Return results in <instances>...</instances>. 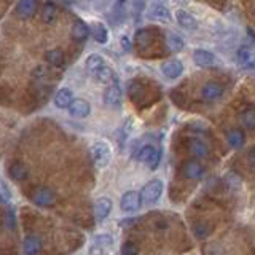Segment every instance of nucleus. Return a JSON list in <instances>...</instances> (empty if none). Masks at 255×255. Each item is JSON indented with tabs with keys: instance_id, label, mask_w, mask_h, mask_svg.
I'll list each match as a JSON object with an SVG mask.
<instances>
[{
	"instance_id": "32",
	"label": "nucleus",
	"mask_w": 255,
	"mask_h": 255,
	"mask_svg": "<svg viewBox=\"0 0 255 255\" xmlns=\"http://www.w3.org/2000/svg\"><path fill=\"white\" fill-rule=\"evenodd\" d=\"M209 225H206V223H203V222H198V223H195V227H193V233H195V236L196 238H206L207 235H209Z\"/></svg>"
},
{
	"instance_id": "23",
	"label": "nucleus",
	"mask_w": 255,
	"mask_h": 255,
	"mask_svg": "<svg viewBox=\"0 0 255 255\" xmlns=\"http://www.w3.org/2000/svg\"><path fill=\"white\" fill-rule=\"evenodd\" d=\"M91 34H93V38L96 40V42L101 43V45L109 42V30L102 22L96 21V22L91 24Z\"/></svg>"
},
{
	"instance_id": "24",
	"label": "nucleus",
	"mask_w": 255,
	"mask_h": 255,
	"mask_svg": "<svg viewBox=\"0 0 255 255\" xmlns=\"http://www.w3.org/2000/svg\"><path fill=\"white\" fill-rule=\"evenodd\" d=\"M8 174H10V177L14 179L16 182H21V180H24L29 175V171H27V167L24 166L22 163L14 161V163L10 164V167H8Z\"/></svg>"
},
{
	"instance_id": "29",
	"label": "nucleus",
	"mask_w": 255,
	"mask_h": 255,
	"mask_svg": "<svg viewBox=\"0 0 255 255\" xmlns=\"http://www.w3.org/2000/svg\"><path fill=\"white\" fill-rule=\"evenodd\" d=\"M45 59L48 64H51V66L59 67L64 64V53L59 50V48H53V50H48L45 53Z\"/></svg>"
},
{
	"instance_id": "33",
	"label": "nucleus",
	"mask_w": 255,
	"mask_h": 255,
	"mask_svg": "<svg viewBox=\"0 0 255 255\" xmlns=\"http://www.w3.org/2000/svg\"><path fill=\"white\" fill-rule=\"evenodd\" d=\"M10 199H11V191H10V188H8V185H6L3 180H0V201L8 203Z\"/></svg>"
},
{
	"instance_id": "35",
	"label": "nucleus",
	"mask_w": 255,
	"mask_h": 255,
	"mask_svg": "<svg viewBox=\"0 0 255 255\" xmlns=\"http://www.w3.org/2000/svg\"><path fill=\"white\" fill-rule=\"evenodd\" d=\"M246 34H247V40H249V43L255 46V32L251 27H247L246 29Z\"/></svg>"
},
{
	"instance_id": "7",
	"label": "nucleus",
	"mask_w": 255,
	"mask_h": 255,
	"mask_svg": "<svg viewBox=\"0 0 255 255\" xmlns=\"http://www.w3.org/2000/svg\"><path fill=\"white\" fill-rule=\"evenodd\" d=\"M54 199H56V196H54L53 191H51L50 188H45V187L37 188V190L34 191V195H32V203L37 204V206H40V207H48V206H51V204L54 203Z\"/></svg>"
},
{
	"instance_id": "26",
	"label": "nucleus",
	"mask_w": 255,
	"mask_h": 255,
	"mask_svg": "<svg viewBox=\"0 0 255 255\" xmlns=\"http://www.w3.org/2000/svg\"><path fill=\"white\" fill-rule=\"evenodd\" d=\"M93 78L96 80V82L104 83V85H112V83L118 82V78H117V75H115V72L112 70L109 66H106L104 69H101V70H99L98 74H96Z\"/></svg>"
},
{
	"instance_id": "15",
	"label": "nucleus",
	"mask_w": 255,
	"mask_h": 255,
	"mask_svg": "<svg viewBox=\"0 0 255 255\" xmlns=\"http://www.w3.org/2000/svg\"><path fill=\"white\" fill-rule=\"evenodd\" d=\"M69 114L75 118H86L91 114V106L90 102L85 99H75L69 107Z\"/></svg>"
},
{
	"instance_id": "9",
	"label": "nucleus",
	"mask_w": 255,
	"mask_h": 255,
	"mask_svg": "<svg viewBox=\"0 0 255 255\" xmlns=\"http://www.w3.org/2000/svg\"><path fill=\"white\" fill-rule=\"evenodd\" d=\"M37 6H38V3L35 0H21V2L16 5L14 13L19 19H29L35 14Z\"/></svg>"
},
{
	"instance_id": "10",
	"label": "nucleus",
	"mask_w": 255,
	"mask_h": 255,
	"mask_svg": "<svg viewBox=\"0 0 255 255\" xmlns=\"http://www.w3.org/2000/svg\"><path fill=\"white\" fill-rule=\"evenodd\" d=\"M104 102H106L109 107L120 106V102H122V88H120L118 82L107 86L106 93H104Z\"/></svg>"
},
{
	"instance_id": "20",
	"label": "nucleus",
	"mask_w": 255,
	"mask_h": 255,
	"mask_svg": "<svg viewBox=\"0 0 255 255\" xmlns=\"http://www.w3.org/2000/svg\"><path fill=\"white\" fill-rule=\"evenodd\" d=\"M85 67H86L88 74H90L91 77H94L101 69L106 67V61H104L99 54H90L85 61Z\"/></svg>"
},
{
	"instance_id": "31",
	"label": "nucleus",
	"mask_w": 255,
	"mask_h": 255,
	"mask_svg": "<svg viewBox=\"0 0 255 255\" xmlns=\"http://www.w3.org/2000/svg\"><path fill=\"white\" fill-rule=\"evenodd\" d=\"M167 46L171 48L172 51H182L183 50V46H185V42H183V38L179 35V34H175V32H169L167 34Z\"/></svg>"
},
{
	"instance_id": "30",
	"label": "nucleus",
	"mask_w": 255,
	"mask_h": 255,
	"mask_svg": "<svg viewBox=\"0 0 255 255\" xmlns=\"http://www.w3.org/2000/svg\"><path fill=\"white\" fill-rule=\"evenodd\" d=\"M151 43V32L148 29H140L135 34V45H137L140 50H147Z\"/></svg>"
},
{
	"instance_id": "6",
	"label": "nucleus",
	"mask_w": 255,
	"mask_h": 255,
	"mask_svg": "<svg viewBox=\"0 0 255 255\" xmlns=\"http://www.w3.org/2000/svg\"><path fill=\"white\" fill-rule=\"evenodd\" d=\"M236 58L244 69H255V51L252 50V46L249 45L239 46L236 51Z\"/></svg>"
},
{
	"instance_id": "36",
	"label": "nucleus",
	"mask_w": 255,
	"mask_h": 255,
	"mask_svg": "<svg viewBox=\"0 0 255 255\" xmlns=\"http://www.w3.org/2000/svg\"><path fill=\"white\" fill-rule=\"evenodd\" d=\"M6 222H8V227H14V214H13V211L11 209H8L6 211Z\"/></svg>"
},
{
	"instance_id": "18",
	"label": "nucleus",
	"mask_w": 255,
	"mask_h": 255,
	"mask_svg": "<svg viewBox=\"0 0 255 255\" xmlns=\"http://www.w3.org/2000/svg\"><path fill=\"white\" fill-rule=\"evenodd\" d=\"M22 249L26 255H37L40 251H42V239L34 235L26 236L24 238V243H22Z\"/></svg>"
},
{
	"instance_id": "16",
	"label": "nucleus",
	"mask_w": 255,
	"mask_h": 255,
	"mask_svg": "<svg viewBox=\"0 0 255 255\" xmlns=\"http://www.w3.org/2000/svg\"><path fill=\"white\" fill-rule=\"evenodd\" d=\"M110 211H112V199H109V198H99L98 201L94 203V215H96V220L102 222L104 219H107Z\"/></svg>"
},
{
	"instance_id": "14",
	"label": "nucleus",
	"mask_w": 255,
	"mask_h": 255,
	"mask_svg": "<svg viewBox=\"0 0 255 255\" xmlns=\"http://www.w3.org/2000/svg\"><path fill=\"white\" fill-rule=\"evenodd\" d=\"M114 243V238L110 235H98L93 239V244L90 247V255H101L107 247L112 246Z\"/></svg>"
},
{
	"instance_id": "5",
	"label": "nucleus",
	"mask_w": 255,
	"mask_h": 255,
	"mask_svg": "<svg viewBox=\"0 0 255 255\" xmlns=\"http://www.w3.org/2000/svg\"><path fill=\"white\" fill-rule=\"evenodd\" d=\"M193 61L199 67H215L220 64L219 59L215 58V54L212 51L204 50V48H198L193 51Z\"/></svg>"
},
{
	"instance_id": "37",
	"label": "nucleus",
	"mask_w": 255,
	"mask_h": 255,
	"mask_svg": "<svg viewBox=\"0 0 255 255\" xmlns=\"http://www.w3.org/2000/svg\"><path fill=\"white\" fill-rule=\"evenodd\" d=\"M122 45L126 51H129L131 50V42H129V38H128L126 35H122Z\"/></svg>"
},
{
	"instance_id": "28",
	"label": "nucleus",
	"mask_w": 255,
	"mask_h": 255,
	"mask_svg": "<svg viewBox=\"0 0 255 255\" xmlns=\"http://www.w3.org/2000/svg\"><path fill=\"white\" fill-rule=\"evenodd\" d=\"M227 140H228V145L231 148H239L243 147V143L246 140L244 137V132L241 129H230L227 132Z\"/></svg>"
},
{
	"instance_id": "13",
	"label": "nucleus",
	"mask_w": 255,
	"mask_h": 255,
	"mask_svg": "<svg viewBox=\"0 0 255 255\" xmlns=\"http://www.w3.org/2000/svg\"><path fill=\"white\" fill-rule=\"evenodd\" d=\"M182 174L185 175L188 180H199L204 175V167L199 164L196 159H190L185 163L182 169Z\"/></svg>"
},
{
	"instance_id": "22",
	"label": "nucleus",
	"mask_w": 255,
	"mask_h": 255,
	"mask_svg": "<svg viewBox=\"0 0 255 255\" xmlns=\"http://www.w3.org/2000/svg\"><path fill=\"white\" fill-rule=\"evenodd\" d=\"M148 16L151 19H156V21H171V13L169 10L161 5V3H153L150 6L148 10Z\"/></svg>"
},
{
	"instance_id": "21",
	"label": "nucleus",
	"mask_w": 255,
	"mask_h": 255,
	"mask_svg": "<svg viewBox=\"0 0 255 255\" xmlns=\"http://www.w3.org/2000/svg\"><path fill=\"white\" fill-rule=\"evenodd\" d=\"M70 35H72V38L78 40V42H85V40L90 37V27H88V24L85 21L78 19L74 22V26H72Z\"/></svg>"
},
{
	"instance_id": "3",
	"label": "nucleus",
	"mask_w": 255,
	"mask_h": 255,
	"mask_svg": "<svg viewBox=\"0 0 255 255\" xmlns=\"http://www.w3.org/2000/svg\"><path fill=\"white\" fill-rule=\"evenodd\" d=\"M91 158L98 167H106L110 163L112 150L106 142H96L91 147Z\"/></svg>"
},
{
	"instance_id": "27",
	"label": "nucleus",
	"mask_w": 255,
	"mask_h": 255,
	"mask_svg": "<svg viewBox=\"0 0 255 255\" xmlns=\"http://www.w3.org/2000/svg\"><path fill=\"white\" fill-rule=\"evenodd\" d=\"M40 16H42V21L45 24H51L56 21V18H58V8H56L54 3L46 2L42 6V13H40Z\"/></svg>"
},
{
	"instance_id": "4",
	"label": "nucleus",
	"mask_w": 255,
	"mask_h": 255,
	"mask_svg": "<svg viewBox=\"0 0 255 255\" xmlns=\"http://www.w3.org/2000/svg\"><path fill=\"white\" fill-rule=\"evenodd\" d=\"M142 206V198H140V193L135 190H131V191H126L123 195L122 201H120V207H122L123 212H135Z\"/></svg>"
},
{
	"instance_id": "19",
	"label": "nucleus",
	"mask_w": 255,
	"mask_h": 255,
	"mask_svg": "<svg viewBox=\"0 0 255 255\" xmlns=\"http://www.w3.org/2000/svg\"><path fill=\"white\" fill-rule=\"evenodd\" d=\"M175 19H177L180 27L187 29V30H195L198 27V21L187 10H177V11H175Z\"/></svg>"
},
{
	"instance_id": "38",
	"label": "nucleus",
	"mask_w": 255,
	"mask_h": 255,
	"mask_svg": "<svg viewBox=\"0 0 255 255\" xmlns=\"http://www.w3.org/2000/svg\"><path fill=\"white\" fill-rule=\"evenodd\" d=\"M249 163H251V166H252V167H255V150H254L252 153L249 155Z\"/></svg>"
},
{
	"instance_id": "1",
	"label": "nucleus",
	"mask_w": 255,
	"mask_h": 255,
	"mask_svg": "<svg viewBox=\"0 0 255 255\" xmlns=\"http://www.w3.org/2000/svg\"><path fill=\"white\" fill-rule=\"evenodd\" d=\"M163 193V182L159 179H153L148 183L143 185L140 190V198H142V204H153L156 203Z\"/></svg>"
},
{
	"instance_id": "11",
	"label": "nucleus",
	"mask_w": 255,
	"mask_h": 255,
	"mask_svg": "<svg viewBox=\"0 0 255 255\" xmlns=\"http://www.w3.org/2000/svg\"><path fill=\"white\" fill-rule=\"evenodd\" d=\"M188 150L196 159L207 158L211 153L209 145H207V143L204 140H201V139H190L188 140Z\"/></svg>"
},
{
	"instance_id": "12",
	"label": "nucleus",
	"mask_w": 255,
	"mask_h": 255,
	"mask_svg": "<svg viewBox=\"0 0 255 255\" xmlns=\"http://www.w3.org/2000/svg\"><path fill=\"white\" fill-rule=\"evenodd\" d=\"M161 72H163V75L166 78L174 80V78H177V77L182 75L183 64L179 59H169V61H166L163 66H161Z\"/></svg>"
},
{
	"instance_id": "2",
	"label": "nucleus",
	"mask_w": 255,
	"mask_h": 255,
	"mask_svg": "<svg viewBox=\"0 0 255 255\" xmlns=\"http://www.w3.org/2000/svg\"><path fill=\"white\" fill-rule=\"evenodd\" d=\"M135 158L139 159L140 163H145L151 171L156 169L159 164V158H161V153L153 147V145H142L140 148L135 150Z\"/></svg>"
},
{
	"instance_id": "8",
	"label": "nucleus",
	"mask_w": 255,
	"mask_h": 255,
	"mask_svg": "<svg viewBox=\"0 0 255 255\" xmlns=\"http://www.w3.org/2000/svg\"><path fill=\"white\" fill-rule=\"evenodd\" d=\"M223 96V86L215 83V82H207L203 88H201V98L206 102H212L217 101Z\"/></svg>"
},
{
	"instance_id": "17",
	"label": "nucleus",
	"mask_w": 255,
	"mask_h": 255,
	"mask_svg": "<svg viewBox=\"0 0 255 255\" xmlns=\"http://www.w3.org/2000/svg\"><path fill=\"white\" fill-rule=\"evenodd\" d=\"M74 101V94H72L69 88H61L54 96V106L58 109H69Z\"/></svg>"
},
{
	"instance_id": "34",
	"label": "nucleus",
	"mask_w": 255,
	"mask_h": 255,
	"mask_svg": "<svg viewBox=\"0 0 255 255\" xmlns=\"http://www.w3.org/2000/svg\"><path fill=\"white\" fill-rule=\"evenodd\" d=\"M122 255H139V247L134 243H126L122 247Z\"/></svg>"
},
{
	"instance_id": "25",
	"label": "nucleus",
	"mask_w": 255,
	"mask_h": 255,
	"mask_svg": "<svg viewBox=\"0 0 255 255\" xmlns=\"http://www.w3.org/2000/svg\"><path fill=\"white\" fill-rule=\"evenodd\" d=\"M239 123L246 129H255V107H247L239 114Z\"/></svg>"
}]
</instances>
